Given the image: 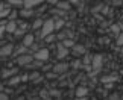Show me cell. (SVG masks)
I'll return each instance as SVG.
<instances>
[{
  "mask_svg": "<svg viewBox=\"0 0 123 100\" xmlns=\"http://www.w3.org/2000/svg\"><path fill=\"white\" fill-rule=\"evenodd\" d=\"M73 52H74V53H79V55H81V53H85V47L81 46V44H76V46L73 47Z\"/></svg>",
  "mask_w": 123,
  "mask_h": 100,
  "instance_id": "18",
  "label": "cell"
},
{
  "mask_svg": "<svg viewBox=\"0 0 123 100\" xmlns=\"http://www.w3.org/2000/svg\"><path fill=\"white\" fill-rule=\"evenodd\" d=\"M103 64V56L102 55H94L93 56V71L94 73H99V70L102 68Z\"/></svg>",
  "mask_w": 123,
  "mask_h": 100,
  "instance_id": "5",
  "label": "cell"
},
{
  "mask_svg": "<svg viewBox=\"0 0 123 100\" xmlns=\"http://www.w3.org/2000/svg\"><path fill=\"white\" fill-rule=\"evenodd\" d=\"M3 32H6V30H5V26H0V36L3 35Z\"/></svg>",
  "mask_w": 123,
  "mask_h": 100,
  "instance_id": "26",
  "label": "cell"
},
{
  "mask_svg": "<svg viewBox=\"0 0 123 100\" xmlns=\"http://www.w3.org/2000/svg\"><path fill=\"white\" fill-rule=\"evenodd\" d=\"M49 68H50V65H44L43 67V71H49Z\"/></svg>",
  "mask_w": 123,
  "mask_h": 100,
  "instance_id": "27",
  "label": "cell"
},
{
  "mask_svg": "<svg viewBox=\"0 0 123 100\" xmlns=\"http://www.w3.org/2000/svg\"><path fill=\"white\" fill-rule=\"evenodd\" d=\"M41 2H38V0H26L25 5H23V8H26V9H32V8H35V6H40Z\"/></svg>",
  "mask_w": 123,
  "mask_h": 100,
  "instance_id": "14",
  "label": "cell"
},
{
  "mask_svg": "<svg viewBox=\"0 0 123 100\" xmlns=\"http://www.w3.org/2000/svg\"><path fill=\"white\" fill-rule=\"evenodd\" d=\"M9 6H17V8H20L23 9V5H25V2H14V0H9V2H6Z\"/></svg>",
  "mask_w": 123,
  "mask_h": 100,
  "instance_id": "19",
  "label": "cell"
},
{
  "mask_svg": "<svg viewBox=\"0 0 123 100\" xmlns=\"http://www.w3.org/2000/svg\"><path fill=\"white\" fill-rule=\"evenodd\" d=\"M15 74H17V68H6V70L2 71V77L3 79H11Z\"/></svg>",
  "mask_w": 123,
  "mask_h": 100,
  "instance_id": "11",
  "label": "cell"
},
{
  "mask_svg": "<svg viewBox=\"0 0 123 100\" xmlns=\"http://www.w3.org/2000/svg\"><path fill=\"white\" fill-rule=\"evenodd\" d=\"M35 36H34V33H26L25 36H23V44L21 46H25L26 49H31L32 46L35 44Z\"/></svg>",
  "mask_w": 123,
  "mask_h": 100,
  "instance_id": "7",
  "label": "cell"
},
{
  "mask_svg": "<svg viewBox=\"0 0 123 100\" xmlns=\"http://www.w3.org/2000/svg\"><path fill=\"white\" fill-rule=\"evenodd\" d=\"M0 100H9V97L6 96V94H3V93H0Z\"/></svg>",
  "mask_w": 123,
  "mask_h": 100,
  "instance_id": "25",
  "label": "cell"
},
{
  "mask_svg": "<svg viewBox=\"0 0 123 100\" xmlns=\"http://www.w3.org/2000/svg\"><path fill=\"white\" fill-rule=\"evenodd\" d=\"M117 46H123V33H120L117 38Z\"/></svg>",
  "mask_w": 123,
  "mask_h": 100,
  "instance_id": "24",
  "label": "cell"
},
{
  "mask_svg": "<svg viewBox=\"0 0 123 100\" xmlns=\"http://www.w3.org/2000/svg\"><path fill=\"white\" fill-rule=\"evenodd\" d=\"M18 29V24H17V21H8V24L5 26V30H6V33H15V30Z\"/></svg>",
  "mask_w": 123,
  "mask_h": 100,
  "instance_id": "10",
  "label": "cell"
},
{
  "mask_svg": "<svg viewBox=\"0 0 123 100\" xmlns=\"http://www.w3.org/2000/svg\"><path fill=\"white\" fill-rule=\"evenodd\" d=\"M61 44H62L64 47H67V49H70V47H74V46H76L73 40H65V41H62V42H61Z\"/></svg>",
  "mask_w": 123,
  "mask_h": 100,
  "instance_id": "20",
  "label": "cell"
},
{
  "mask_svg": "<svg viewBox=\"0 0 123 100\" xmlns=\"http://www.w3.org/2000/svg\"><path fill=\"white\" fill-rule=\"evenodd\" d=\"M56 40H58V36H56L55 33H52V35H49V36H47L44 41H46V42H49V44H50V42H55Z\"/></svg>",
  "mask_w": 123,
  "mask_h": 100,
  "instance_id": "21",
  "label": "cell"
},
{
  "mask_svg": "<svg viewBox=\"0 0 123 100\" xmlns=\"http://www.w3.org/2000/svg\"><path fill=\"white\" fill-rule=\"evenodd\" d=\"M18 15H20L21 18H29L34 15V9H26V8H23L18 11Z\"/></svg>",
  "mask_w": 123,
  "mask_h": 100,
  "instance_id": "12",
  "label": "cell"
},
{
  "mask_svg": "<svg viewBox=\"0 0 123 100\" xmlns=\"http://www.w3.org/2000/svg\"><path fill=\"white\" fill-rule=\"evenodd\" d=\"M67 70H68V65H67V64L59 62V64L53 65V73H55V74H62V73H65Z\"/></svg>",
  "mask_w": 123,
  "mask_h": 100,
  "instance_id": "9",
  "label": "cell"
},
{
  "mask_svg": "<svg viewBox=\"0 0 123 100\" xmlns=\"http://www.w3.org/2000/svg\"><path fill=\"white\" fill-rule=\"evenodd\" d=\"M76 100H87V97H82V99H76Z\"/></svg>",
  "mask_w": 123,
  "mask_h": 100,
  "instance_id": "31",
  "label": "cell"
},
{
  "mask_svg": "<svg viewBox=\"0 0 123 100\" xmlns=\"http://www.w3.org/2000/svg\"><path fill=\"white\" fill-rule=\"evenodd\" d=\"M5 44H6V42H3V41H0V47H3Z\"/></svg>",
  "mask_w": 123,
  "mask_h": 100,
  "instance_id": "30",
  "label": "cell"
},
{
  "mask_svg": "<svg viewBox=\"0 0 123 100\" xmlns=\"http://www.w3.org/2000/svg\"><path fill=\"white\" fill-rule=\"evenodd\" d=\"M110 100H119V97H117V96H114V97H111Z\"/></svg>",
  "mask_w": 123,
  "mask_h": 100,
  "instance_id": "29",
  "label": "cell"
},
{
  "mask_svg": "<svg viewBox=\"0 0 123 100\" xmlns=\"http://www.w3.org/2000/svg\"><path fill=\"white\" fill-rule=\"evenodd\" d=\"M34 59L38 61V62H47L49 61V49H41L37 53H34Z\"/></svg>",
  "mask_w": 123,
  "mask_h": 100,
  "instance_id": "3",
  "label": "cell"
},
{
  "mask_svg": "<svg viewBox=\"0 0 123 100\" xmlns=\"http://www.w3.org/2000/svg\"><path fill=\"white\" fill-rule=\"evenodd\" d=\"M119 26H120V30H122V33H123V21L119 23Z\"/></svg>",
  "mask_w": 123,
  "mask_h": 100,
  "instance_id": "28",
  "label": "cell"
},
{
  "mask_svg": "<svg viewBox=\"0 0 123 100\" xmlns=\"http://www.w3.org/2000/svg\"><path fill=\"white\" fill-rule=\"evenodd\" d=\"M43 24H44V20H41V18H37V20L32 23V29L34 30H41V27H43Z\"/></svg>",
  "mask_w": 123,
  "mask_h": 100,
  "instance_id": "16",
  "label": "cell"
},
{
  "mask_svg": "<svg viewBox=\"0 0 123 100\" xmlns=\"http://www.w3.org/2000/svg\"><path fill=\"white\" fill-rule=\"evenodd\" d=\"M56 6L62 8L64 11H68V9H70V3H59V2H56Z\"/></svg>",
  "mask_w": 123,
  "mask_h": 100,
  "instance_id": "22",
  "label": "cell"
},
{
  "mask_svg": "<svg viewBox=\"0 0 123 100\" xmlns=\"http://www.w3.org/2000/svg\"><path fill=\"white\" fill-rule=\"evenodd\" d=\"M55 32V18H47V20H44V24H43L41 30L37 32V35H38V38H41V40H46L49 35H52V33Z\"/></svg>",
  "mask_w": 123,
  "mask_h": 100,
  "instance_id": "1",
  "label": "cell"
},
{
  "mask_svg": "<svg viewBox=\"0 0 123 100\" xmlns=\"http://www.w3.org/2000/svg\"><path fill=\"white\" fill-rule=\"evenodd\" d=\"M14 53V46L12 44H5L3 47H0V58H6Z\"/></svg>",
  "mask_w": 123,
  "mask_h": 100,
  "instance_id": "6",
  "label": "cell"
},
{
  "mask_svg": "<svg viewBox=\"0 0 123 100\" xmlns=\"http://www.w3.org/2000/svg\"><path fill=\"white\" fill-rule=\"evenodd\" d=\"M64 18H55V30H59L64 26Z\"/></svg>",
  "mask_w": 123,
  "mask_h": 100,
  "instance_id": "17",
  "label": "cell"
},
{
  "mask_svg": "<svg viewBox=\"0 0 123 100\" xmlns=\"http://www.w3.org/2000/svg\"><path fill=\"white\" fill-rule=\"evenodd\" d=\"M87 96H88V88H85V87L76 88V99H82V97H87Z\"/></svg>",
  "mask_w": 123,
  "mask_h": 100,
  "instance_id": "13",
  "label": "cell"
},
{
  "mask_svg": "<svg viewBox=\"0 0 123 100\" xmlns=\"http://www.w3.org/2000/svg\"><path fill=\"white\" fill-rule=\"evenodd\" d=\"M111 30L112 32H116V35H120L122 30H120V26L119 24H114V26H111Z\"/></svg>",
  "mask_w": 123,
  "mask_h": 100,
  "instance_id": "23",
  "label": "cell"
},
{
  "mask_svg": "<svg viewBox=\"0 0 123 100\" xmlns=\"http://www.w3.org/2000/svg\"><path fill=\"white\" fill-rule=\"evenodd\" d=\"M56 49H58V52H56V58H58V59H62V58H65V56L68 55V49H67V47H64L61 42L56 46Z\"/></svg>",
  "mask_w": 123,
  "mask_h": 100,
  "instance_id": "8",
  "label": "cell"
},
{
  "mask_svg": "<svg viewBox=\"0 0 123 100\" xmlns=\"http://www.w3.org/2000/svg\"><path fill=\"white\" fill-rule=\"evenodd\" d=\"M31 100H38V99H31Z\"/></svg>",
  "mask_w": 123,
  "mask_h": 100,
  "instance_id": "32",
  "label": "cell"
},
{
  "mask_svg": "<svg viewBox=\"0 0 123 100\" xmlns=\"http://www.w3.org/2000/svg\"><path fill=\"white\" fill-rule=\"evenodd\" d=\"M34 61H35L34 55H31V53H25V55H20V56L15 58L17 65H20V67H27V65L34 64Z\"/></svg>",
  "mask_w": 123,
  "mask_h": 100,
  "instance_id": "2",
  "label": "cell"
},
{
  "mask_svg": "<svg viewBox=\"0 0 123 100\" xmlns=\"http://www.w3.org/2000/svg\"><path fill=\"white\" fill-rule=\"evenodd\" d=\"M0 89H2V87H0Z\"/></svg>",
  "mask_w": 123,
  "mask_h": 100,
  "instance_id": "33",
  "label": "cell"
},
{
  "mask_svg": "<svg viewBox=\"0 0 123 100\" xmlns=\"http://www.w3.org/2000/svg\"><path fill=\"white\" fill-rule=\"evenodd\" d=\"M11 11H12V8L9 6V5H8L6 2H0V21H2L3 18L9 17Z\"/></svg>",
  "mask_w": 123,
  "mask_h": 100,
  "instance_id": "4",
  "label": "cell"
},
{
  "mask_svg": "<svg viewBox=\"0 0 123 100\" xmlns=\"http://www.w3.org/2000/svg\"><path fill=\"white\" fill-rule=\"evenodd\" d=\"M20 82H21V77H20V76H14V77L8 79V85H9V87H15V85H18Z\"/></svg>",
  "mask_w": 123,
  "mask_h": 100,
  "instance_id": "15",
  "label": "cell"
}]
</instances>
